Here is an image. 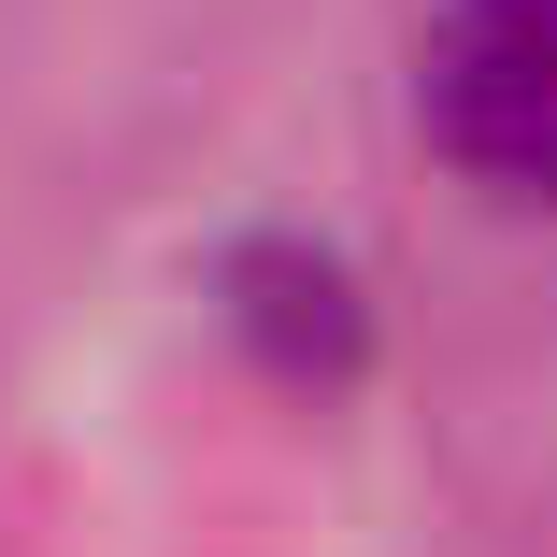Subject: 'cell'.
Instances as JSON below:
<instances>
[{
	"label": "cell",
	"mask_w": 557,
	"mask_h": 557,
	"mask_svg": "<svg viewBox=\"0 0 557 557\" xmlns=\"http://www.w3.org/2000/svg\"><path fill=\"white\" fill-rule=\"evenodd\" d=\"M214 300H230V329L286 372V386H344L358 344H372V314H358V272L329 258V244H244L230 272H214Z\"/></svg>",
	"instance_id": "7a4b0ae2"
},
{
	"label": "cell",
	"mask_w": 557,
	"mask_h": 557,
	"mask_svg": "<svg viewBox=\"0 0 557 557\" xmlns=\"http://www.w3.org/2000/svg\"><path fill=\"white\" fill-rule=\"evenodd\" d=\"M414 129L486 200H557V0H443L414 44Z\"/></svg>",
	"instance_id": "6da1fadb"
}]
</instances>
